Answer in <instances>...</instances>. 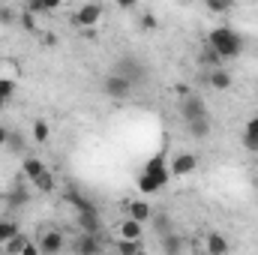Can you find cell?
Here are the masks:
<instances>
[{"label":"cell","instance_id":"obj_1","mask_svg":"<svg viewBox=\"0 0 258 255\" xmlns=\"http://www.w3.org/2000/svg\"><path fill=\"white\" fill-rule=\"evenodd\" d=\"M207 48L219 54V60H228V57H237L243 51V36L228 27V24H219L207 33Z\"/></svg>","mask_w":258,"mask_h":255},{"label":"cell","instance_id":"obj_2","mask_svg":"<svg viewBox=\"0 0 258 255\" xmlns=\"http://www.w3.org/2000/svg\"><path fill=\"white\" fill-rule=\"evenodd\" d=\"M141 174H147L150 180H156V186H159V189H165V186H168V180H171V171H168V159H165V153L150 156V159L144 162V171H141Z\"/></svg>","mask_w":258,"mask_h":255},{"label":"cell","instance_id":"obj_3","mask_svg":"<svg viewBox=\"0 0 258 255\" xmlns=\"http://www.w3.org/2000/svg\"><path fill=\"white\" fill-rule=\"evenodd\" d=\"M180 114H183L186 123H195V120H201V117H210V114H207V105H204V99H201L198 93H186V96L180 99Z\"/></svg>","mask_w":258,"mask_h":255},{"label":"cell","instance_id":"obj_4","mask_svg":"<svg viewBox=\"0 0 258 255\" xmlns=\"http://www.w3.org/2000/svg\"><path fill=\"white\" fill-rule=\"evenodd\" d=\"M102 90H105V96H111V99H126L129 93H132V84H129L123 75L108 72V75L102 78Z\"/></svg>","mask_w":258,"mask_h":255},{"label":"cell","instance_id":"obj_5","mask_svg":"<svg viewBox=\"0 0 258 255\" xmlns=\"http://www.w3.org/2000/svg\"><path fill=\"white\" fill-rule=\"evenodd\" d=\"M195 168H198V156H195V153H177V156L168 159L171 177H189Z\"/></svg>","mask_w":258,"mask_h":255},{"label":"cell","instance_id":"obj_6","mask_svg":"<svg viewBox=\"0 0 258 255\" xmlns=\"http://www.w3.org/2000/svg\"><path fill=\"white\" fill-rule=\"evenodd\" d=\"M102 12H105L102 3H84V6H78V12H75V24H78V27H93V24H99Z\"/></svg>","mask_w":258,"mask_h":255},{"label":"cell","instance_id":"obj_7","mask_svg":"<svg viewBox=\"0 0 258 255\" xmlns=\"http://www.w3.org/2000/svg\"><path fill=\"white\" fill-rule=\"evenodd\" d=\"M36 243H39L42 255H57L63 249V234H60L57 228H45V231L36 237Z\"/></svg>","mask_w":258,"mask_h":255},{"label":"cell","instance_id":"obj_8","mask_svg":"<svg viewBox=\"0 0 258 255\" xmlns=\"http://www.w3.org/2000/svg\"><path fill=\"white\" fill-rule=\"evenodd\" d=\"M126 216L144 225V222H150V219H153V207H150L144 198H132V201H126Z\"/></svg>","mask_w":258,"mask_h":255},{"label":"cell","instance_id":"obj_9","mask_svg":"<svg viewBox=\"0 0 258 255\" xmlns=\"http://www.w3.org/2000/svg\"><path fill=\"white\" fill-rule=\"evenodd\" d=\"M111 72L123 75V78H126L129 84H135V81H141V78H144V66L138 63V60H132V57H123L120 63H117L114 69H111Z\"/></svg>","mask_w":258,"mask_h":255},{"label":"cell","instance_id":"obj_10","mask_svg":"<svg viewBox=\"0 0 258 255\" xmlns=\"http://www.w3.org/2000/svg\"><path fill=\"white\" fill-rule=\"evenodd\" d=\"M204 252H207V255H228V252H231V243H228V237H225V234L210 231V234L204 237Z\"/></svg>","mask_w":258,"mask_h":255},{"label":"cell","instance_id":"obj_11","mask_svg":"<svg viewBox=\"0 0 258 255\" xmlns=\"http://www.w3.org/2000/svg\"><path fill=\"white\" fill-rule=\"evenodd\" d=\"M66 201L75 207V213L78 216H87V213H96V207H93V201L87 198V195H81V192L75 189H66Z\"/></svg>","mask_w":258,"mask_h":255},{"label":"cell","instance_id":"obj_12","mask_svg":"<svg viewBox=\"0 0 258 255\" xmlns=\"http://www.w3.org/2000/svg\"><path fill=\"white\" fill-rule=\"evenodd\" d=\"M21 171H24V177L33 183L39 174H45V171H48V165H45L39 156H27V159H24V165H21Z\"/></svg>","mask_w":258,"mask_h":255},{"label":"cell","instance_id":"obj_13","mask_svg":"<svg viewBox=\"0 0 258 255\" xmlns=\"http://www.w3.org/2000/svg\"><path fill=\"white\" fill-rule=\"evenodd\" d=\"M99 237L96 234H81L78 240H75V252L78 255H99Z\"/></svg>","mask_w":258,"mask_h":255},{"label":"cell","instance_id":"obj_14","mask_svg":"<svg viewBox=\"0 0 258 255\" xmlns=\"http://www.w3.org/2000/svg\"><path fill=\"white\" fill-rule=\"evenodd\" d=\"M120 240H141V234H144V225L141 222H135V219H129L123 216V222H120Z\"/></svg>","mask_w":258,"mask_h":255},{"label":"cell","instance_id":"obj_15","mask_svg":"<svg viewBox=\"0 0 258 255\" xmlns=\"http://www.w3.org/2000/svg\"><path fill=\"white\" fill-rule=\"evenodd\" d=\"M159 246H162V252L165 255H180L183 252V237H180L177 231H171V234L159 237Z\"/></svg>","mask_w":258,"mask_h":255},{"label":"cell","instance_id":"obj_16","mask_svg":"<svg viewBox=\"0 0 258 255\" xmlns=\"http://www.w3.org/2000/svg\"><path fill=\"white\" fill-rule=\"evenodd\" d=\"M243 147L258 153V117L246 120V126H243Z\"/></svg>","mask_w":258,"mask_h":255},{"label":"cell","instance_id":"obj_17","mask_svg":"<svg viewBox=\"0 0 258 255\" xmlns=\"http://www.w3.org/2000/svg\"><path fill=\"white\" fill-rule=\"evenodd\" d=\"M207 81H210L213 90H228V87H231V72H225V69L219 66V69L207 72Z\"/></svg>","mask_w":258,"mask_h":255},{"label":"cell","instance_id":"obj_18","mask_svg":"<svg viewBox=\"0 0 258 255\" xmlns=\"http://www.w3.org/2000/svg\"><path fill=\"white\" fill-rule=\"evenodd\" d=\"M78 228H81V234H96V237H99V228H102V222H99V213L78 216Z\"/></svg>","mask_w":258,"mask_h":255},{"label":"cell","instance_id":"obj_19","mask_svg":"<svg viewBox=\"0 0 258 255\" xmlns=\"http://www.w3.org/2000/svg\"><path fill=\"white\" fill-rule=\"evenodd\" d=\"M30 186H33V192H54V189H57V180H54V171L48 168V171H45V174H39V177H36V180L30 183Z\"/></svg>","mask_w":258,"mask_h":255},{"label":"cell","instance_id":"obj_20","mask_svg":"<svg viewBox=\"0 0 258 255\" xmlns=\"http://www.w3.org/2000/svg\"><path fill=\"white\" fill-rule=\"evenodd\" d=\"M30 201V192L24 189V186H15V189L6 195V204H9V210H18V207H24Z\"/></svg>","mask_w":258,"mask_h":255},{"label":"cell","instance_id":"obj_21","mask_svg":"<svg viewBox=\"0 0 258 255\" xmlns=\"http://www.w3.org/2000/svg\"><path fill=\"white\" fill-rule=\"evenodd\" d=\"M153 231L159 234V237H165V234H171V216L168 213H153Z\"/></svg>","mask_w":258,"mask_h":255},{"label":"cell","instance_id":"obj_22","mask_svg":"<svg viewBox=\"0 0 258 255\" xmlns=\"http://www.w3.org/2000/svg\"><path fill=\"white\" fill-rule=\"evenodd\" d=\"M15 234H18V225L12 219H0V246H6Z\"/></svg>","mask_w":258,"mask_h":255},{"label":"cell","instance_id":"obj_23","mask_svg":"<svg viewBox=\"0 0 258 255\" xmlns=\"http://www.w3.org/2000/svg\"><path fill=\"white\" fill-rule=\"evenodd\" d=\"M186 126H189V135H192V138H207V135H210V117H201V120L186 123Z\"/></svg>","mask_w":258,"mask_h":255},{"label":"cell","instance_id":"obj_24","mask_svg":"<svg viewBox=\"0 0 258 255\" xmlns=\"http://www.w3.org/2000/svg\"><path fill=\"white\" fill-rule=\"evenodd\" d=\"M117 252L120 255H138L141 252V240H117Z\"/></svg>","mask_w":258,"mask_h":255},{"label":"cell","instance_id":"obj_25","mask_svg":"<svg viewBox=\"0 0 258 255\" xmlns=\"http://www.w3.org/2000/svg\"><path fill=\"white\" fill-rule=\"evenodd\" d=\"M24 243H27V237H24V234H15V237L6 243V252H3V255H21Z\"/></svg>","mask_w":258,"mask_h":255},{"label":"cell","instance_id":"obj_26","mask_svg":"<svg viewBox=\"0 0 258 255\" xmlns=\"http://www.w3.org/2000/svg\"><path fill=\"white\" fill-rule=\"evenodd\" d=\"M33 138H36V144L48 141V123L45 120H33Z\"/></svg>","mask_w":258,"mask_h":255},{"label":"cell","instance_id":"obj_27","mask_svg":"<svg viewBox=\"0 0 258 255\" xmlns=\"http://www.w3.org/2000/svg\"><path fill=\"white\" fill-rule=\"evenodd\" d=\"M138 192L153 195V192H159V186H156V180H150L147 174H138Z\"/></svg>","mask_w":258,"mask_h":255},{"label":"cell","instance_id":"obj_28","mask_svg":"<svg viewBox=\"0 0 258 255\" xmlns=\"http://www.w3.org/2000/svg\"><path fill=\"white\" fill-rule=\"evenodd\" d=\"M15 75H18V63H15V60H3V63H0V78L15 81Z\"/></svg>","mask_w":258,"mask_h":255},{"label":"cell","instance_id":"obj_29","mask_svg":"<svg viewBox=\"0 0 258 255\" xmlns=\"http://www.w3.org/2000/svg\"><path fill=\"white\" fill-rule=\"evenodd\" d=\"M12 93H15V81H9V78H0V99H12Z\"/></svg>","mask_w":258,"mask_h":255},{"label":"cell","instance_id":"obj_30","mask_svg":"<svg viewBox=\"0 0 258 255\" xmlns=\"http://www.w3.org/2000/svg\"><path fill=\"white\" fill-rule=\"evenodd\" d=\"M18 21H21V27H24V30H36V18H33V12H30V9H24Z\"/></svg>","mask_w":258,"mask_h":255},{"label":"cell","instance_id":"obj_31","mask_svg":"<svg viewBox=\"0 0 258 255\" xmlns=\"http://www.w3.org/2000/svg\"><path fill=\"white\" fill-rule=\"evenodd\" d=\"M12 21H18V15H15L12 9H6V6H0V24H12Z\"/></svg>","mask_w":258,"mask_h":255},{"label":"cell","instance_id":"obj_32","mask_svg":"<svg viewBox=\"0 0 258 255\" xmlns=\"http://www.w3.org/2000/svg\"><path fill=\"white\" fill-rule=\"evenodd\" d=\"M21 255H42V249H39V243H36V240H27V243H24V249H21Z\"/></svg>","mask_w":258,"mask_h":255},{"label":"cell","instance_id":"obj_33","mask_svg":"<svg viewBox=\"0 0 258 255\" xmlns=\"http://www.w3.org/2000/svg\"><path fill=\"white\" fill-rule=\"evenodd\" d=\"M207 9H210V12H228V9H231V3H216V0H210V3H207Z\"/></svg>","mask_w":258,"mask_h":255},{"label":"cell","instance_id":"obj_34","mask_svg":"<svg viewBox=\"0 0 258 255\" xmlns=\"http://www.w3.org/2000/svg\"><path fill=\"white\" fill-rule=\"evenodd\" d=\"M6 144H9L12 150H21V147H24V144H21V135H18V132H9V141H6Z\"/></svg>","mask_w":258,"mask_h":255},{"label":"cell","instance_id":"obj_35","mask_svg":"<svg viewBox=\"0 0 258 255\" xmlns=\"http://www.w3.org/2000/svg\"><path fill=\"white\" fill-rule=\"evenodd\" d=\"M6 141H9V129L0 123V144H6Z\"/></svg>","mask_w":258,"mask_h":255},{"label":"cell","instance_id":"obj_36","mask_svg":"<svg viewBox=\"0 0 258 255\" xmlns=\"http://www.w3.org/2000/svg\"><path fill=\"white\" fill-rule=\"evenodd\" d=\"M3 108H6V99H0V111H3Z\"/></svg>","mask_w":258,"mask_h":255},{"label":"cell","instance_id":"obj_37","mask_svg":"<svg viewBox=\"0 0 258 255\" xmlns=\"http://www.w3.org/2000/svg\"><path fill=\"white\" fill-rule=\"evenodd\" d=\"M138 255H144V252H138Z\"/></svg>","mask_w":258,"mask_h":255},{"label":"cell","instance_id":"obj_38","mask_svg":"<svg viewBox=\"0 0 258 255\" xmlns=\"http://www.w3.org/2000/svg\"><path fill=\"white\" fill-rule=\"evenodd\" d=\"M0 255H3V252H0Z\"/></svg>","mask_w":258,"mask_h":255}]
</instances>
